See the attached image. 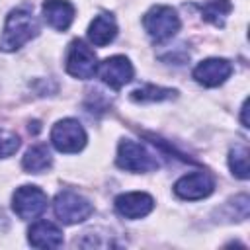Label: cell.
Wrapping results in <instances>:
<instances>
[{"mask_svg":"<svg viewBox=\"0 0 250 250\" xmlns=\"http://www.w3.org/2000/svg\"><path fill=\"white\" fill-rule=\"evenodd\" d=\"M37 33H39V21L33 16V10L29 6L14 8L6 16L4 31L0 35V51H6V53L18 51Z\"/></svg>","mask_w":250,"mask_h":250,"instance_id":"cell-1","label":"cell"},{"mask_svg":"<svg viewBox=\"0 0 250 250\" xmlns=\"http://www.w3.org/2000/svg\"><path fill=\"white\" fill-rule=\"evenodd\" d=\"M115 162L125 172H152L160 166L156 156L137 141L123 139L117 146Z\"/></svg>","mask_w":250,"mask_h":250,"instance_id":"cell-2","label":"cell"},{"mask_svg":"<svg viewBox=\"0 0 250 250\" xmlns=\"http://www.w3.org/2000/svg\"><path fill=\"white\" fill-rule=\"evenodd\" d=\"M143 25L152 41L164 43L180 31V18L170 6H152L143 16Z\"/></svg>","mask_w":250,"mask_h":250,"instance_id":"cell-3","label":"cell"},{"mask_svg":"<svg viewBox=\"0 0 250 250\" xmlns=\"http://www.w3.org/2000/svg\"><path fill=\"white\" fill-rule=\"evenodd\" d=\"M55 215L64 223V225H76L86 221L94 213V205L80 193L72 189H62L55 195L53 201Z\"/></svg>","mask_w":250,"mask_h":250,"instance_id":"cell-4","label":"cell"},{"mask_svg":"<svg viewBox=\"0 0 250 250\" xmlns=\"http://www.w3.org/2000/svg\"><path fill=\"white\" fill-rule=\"evenodd\" d=\"M86 131L76 119H61L51 129V143L59 152H78L86 146Z\"/></svg>","mask_w":250,"mask_h":250,"instance_id":"cell-5","label":"cell"},{"mask_svg":"<svg viewBox=\"0 0 250 250\" xmlns=\"http://www.w3.org/2000/svg\"><path fill=\"white\" fill-rule=\"evenodd\" d=\"M49 197L37 186H20L12 195V209L20 219H35L47 209Z\"/></svg>","mask_w":250,"mask_h":250,"instance_id":"cell-6","label":"cell"},{"mask_svg":"<svg viewBox=\"0 0 250 250\" xmlns=\"http://www.w3.org/2000/svg\"><path fill=\"white\" fill-rule=\"evenodd\" d=\"M66 72L80 80H88L98 72V57L82 39H74L68 47Z\"/></svg>","mask_w":250,"mask_h":250,"instance_id":"cell-7","label":"cell"},{"mask_svg":"<svg viewBox=\"0 0 250 250\" xmlns=\"http://www.w3.org/2000/svg\"><path fill=\"white\" fill-rule=\"evenodd\" d=\"M98 74L104 80V84H107L113 90H121L133 78V64L123 55L107 57L98 64Z\"/></svg>","mask_w":250,"mask_h":250,"instance_id":"cell-8","label":"cell"},{"mask_svg":"<svg viewBox=\"0 0 250 250\" xmlns=\"http://www.w3.org/2000/svg\"><path fill=\"white\" fill-rule=\"evenodd\" d=\"M213 189H215V180L207 172L186 174L174 184V193L180 199H188V201L203 199V197L211 195Z\"/></svg>","mask_w":250,"mask_h":250,"instance_id":"cell-9","label":"cell"},{"mask_svg":"<svg viewBox=\"0 0 250 250\" xmlns=\"http://www.w3.org/2000/svg\"><path fill=\"white\" fill-rule=\"evenodd\" d=\"M230 74H232V64L227 59H219V57L205 59L193 68L195 82H199L201 86H207V88H215V86L223 84Z\"/></svg>","mask_w":250,"mask_h":250,"instance_id":"cell-10","label":"cell"},{"mask_svg":"<svg viewBox=\"0 0 250 250\" xmlns=\"http://www.w3.org/2000/svg\"><path fill=\"white\" fill-rule=\"evenodd\" d=\"M115 211L125 217V219H141L146 217L152 207H154V199L152 195L145 193V191H129V193H121L115 197Z\"/></svg>","mask_w":250,"mask_h":250,"instance_id":"cell-11","label":"cell"},{"mask_svg":"<svg viewBox=\"0 0 250 250\" xmlns=\"http://www.w3.org/2000/svg\"><path fill=\"white\" fill-rule=\"evenodd\" d=\"M41 10L45 21L57 31H66L74 20V6L68 0H45Z\"/></svg>","mask_w":250,"mask_h":250,"instance_id":"cell-12","label":"cell"},{"mask_svg":"<svg viewBox=\"0 0 250 250\" xmlns=\"http://www.w3.org/2000/svg\"><path fill=\"white\" fill-rule=\"evenodd\" d=\"M27 240L35 248H59L62 244V230L51 221H37L29 227Z\"/></svg>","mask_w":250,"mask_h":250,"instance_id":"cell-13","label":"cell"},{"mask_svg":"<svg viewBox=\"0 0 250 250\" xmlns=\"http://www.w3.org/2000/svg\"><path fill=\"white\" fill-rule=\"evenodd\" d=\"M115 35H117V23L111 14L96 16L88 27V39L96 47H105L107 43H111L115 39Z\"/></svg>","mask_w":250,"mask_h":250,"instance_id":"cell-14","label":"cell"},{"mask_svg":"<svg viewBox=\"0 0 250 250\" xmlns=\"http://www.w3.org/2000/svg\"><path fill=\"white\" fill-rule=\"evenodd\" d=\"M51 164H53V156H51L47 145H35V146H31L23 154V158H21V168L27 174H41Z\"/></svg>","mask_w":250,"mask_h":250,"instance_id":"cell-15","label":"cell"},{"mask_svg":"<svg viewBox=\"0 0 250 250\" xmlns=\"http://www.w3.org/2000/svg\"><path fill=\"white\" fill-rule=\"evenodd\" d=\"M199 12H201V18L217 27H223L225 25V20L227 16L230 14L232 10V4L229 0H207L203 4H197Z\"/></svg>","mask_w":250,"mask_h":250,"instance_id":"cell-16","label":"cell"},{"mask_svg":"<svg viewBox=\"0 0 250 250\" xmlns=\"http://www.w3.org/2000/svg\"><path fill=\"white\" fill-rule=\"evenodd\" d=\"M176 90L172 88H162V86H154V84H146L143 88H137L131 92V100L133 102H164V100H172L176 98Z\"/></svg>","mask_w":250,"mask_h":250,"instance_id":"cell-17","label":"cell"},{"mask_svg":"<svg viewBox=\"0 0 250 250\" xmlns=\"http://www.w3.org/2000/svg\"><path fill=\"white\" fill-rule=\"evenodd\" d=\"M229 168L240 180H246L250 176V172H248V146L244 143H236L230 148V152H229Z\"/></svg>","mask_w":250,"mask_h":250,"instance_id":"cell-18","label":"cell"},{"mask_svg":"<svg viewBox=\"0 0 250 250\" xmlns=\"http://www.w3.org/2000/svg\"><path fill=\"white\" fill-rule=\"evenodd\" d=\"M20 148V137L12 131L0 129V158L12 156Z\"/></svg>","mask_w":250,"mask_h":250,"instance_id":"cell-19","label":"cell"},{"mask_svg":"<svg viewBox=\"0 0 250 250\" xmlns=\"http://www.w3.org/2000/svg\"><path fill=\"white\" fill-rule=\"evenodd\" d=\"M240 109H242V125H244V127H248V119H246V100H244V104H242V107H240Z\"/></svg>","mask_w":250,"mask_h":250,"instance_id":"cell-20","label":"cell"}]
</instances>
